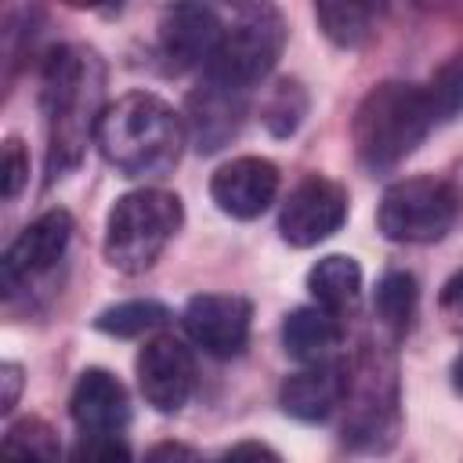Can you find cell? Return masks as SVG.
I'll return each mask as SVG.
<instances>
[{
    "label": "cell",
    "instance_id": "6da1fadb",
    "mask_svg": "<svg viewBox=\"0 0 463 463\" xmlns=\"http://www.w3.org/2000/svg\"><path fill=\"white\" fill-rule=\"evenodd\" d=\"M101 83L105 69L94 51L83 47H54L43 65L40 105L47 116V174L61 177L83 156L87 137L98 130L101 116Z\"/></svg>",
    "mask_w": 463,
    "mask_h": 463
},
{
    "label": "cell",
    "instance_id": "7a4b0ae2",
    "mask_svg": "<svg viewBox=\"0 0 463 463\" xmlns=\"http://www.w3.org/2000/svg\"><path fill=\"white\" fill-rule=\"evenodd\" d=\"M94 141L123 177H163L181 159L184 127L163 98L134 90L101 109Z\"/></svg>",
    "mask_w": 463,
    "mask_h": 463
},
{
    "label": "cell",
    "instance_id": "3957f363",
    "mask_svg": "<svg viewBox=\"0 0 463 463\" xmlns=\"http://www.w3.org/2000/svg\"><path fill=\"white\" fill-rule=\"evenodd\" d=\"M430 127L434 116L423 87L387 80L362 98L351 123V137L365 170H391L416 152Z\"/></svg>",
    "mask_w": 463,
    "mask_h": 463
},
{
    "label": "cell",
    "instance_id": "277c9868",
    "mask_svg": "<svg viewBox=\"0 0 463 463\" xmlns=\"http://www.w3.org/2000/svg\"><path fill=\"white\" fill-rule=\"evenodd\" d=\"M184 221L181 199L163 188H137L116 199L105 221V257L112 268L137 275L156 264Z\"/></svg>",
    "mask_w": 463,
    "mask_h": 463
},
{
    "label": "cell",
    "instance_id": "5b68a950",
    "mask_svg": "<svg viewBox=\"0 0 463 463\" xmlns=\"http://www.w3.org/2000/svg\"><path fill=\"white\" fill-rule=\"evenodd\" d=\"M459 213V199L452 184L438 177H405L394 181L376 210V224L391 242H438Z\"/></svg>",
    "mask_w": 463,
    "mask_h": 463
},
{
    "label": "cell",
    "instance_id": "8992f818",
    "mask_svg": "<svg viewBox=\"0 0 463 463\" xmlns=\"http://www.w3.org/2000/svg\"><path fill=\"white\" fill-rule=\"evenodd\" d=\"M282 43H286V25L279 11L260 7L239 18L232 29H224L213 58L206 61V80L224 83L232 90H250L271 72V65L282 54Z\"/></svg>",
    "mask_w": 463,
    "mask_h": 463
},
{
    "label": "cell",
    "instance_id": "52a82bcc",
    "mask_svg": "<svg viewBox=\"0 0 463 463\" xmlns=\"http://www.w3.org/2000/svg\"><path fill=\"white\" fill-rule=\"evenodd\" d=\"M347 217V192L329 177H304L282 203L279 232L289 246H315L329 239Z\"/></svg>",
    "mask_w": 463,
    "mask_h": 463
},
{
    "label": "cell",
    "instance_id": "ba28073f",
    "mask_svg": "<svg viewBox=\"0 0 463 463\" xmlns=\"http://www.w3.org/2000/svg\"><path fill=\"white\" fill-rule=\"evenodd\" d=\"M224 29L210 4L203 0H174L159 14V54L174 72L206 65L221 43Z\"/></svg>",
    "mask_w": 463,
    "mask_h": 463
},
{
    "label": "cell",
    "instance_id": "9c48e42d",
    "mask_svg": "<svg viewBox=\"0 0 463 463\" xmlns=\"http://www.w3.org/2000/svg\"><path fill=\"white\" fill-rule=\"evenodd\" d=\"M250 318H253L250 300L232 297V293H199L184 304L188 336L213 358L242 354L250 340Z\"/></svg>",
    "mask_w": 463,
    "mask_h": 463
},
{
    "label": "cell",
    "instance_id": "30bf717a",
    "mask_svg": "<svg viewBox=\"0 0 463 463\" xmlns=\"http://www.w3.org/2000/svg\"><path fill=\"white\" fill-rule=\"evenodd\" d=\"M137 387L156 412H177L195 387V358L177 336H156L137 354Z\"/></svg>",
    "mask_w": 463,
    "mask_h": 463
},
{
    "label": "cell",
    "instance_id": "8fae6325",
    "mask_svg": "<svg viewBox=\"0 0 463 463\" xmlns=\"http://www.w3.org/2000/svg\"><path fill=\"white\" fill-rule=\"evenodd\" d=\"M275 192H279V170L271 159L260 156H239L210 177V195L217 210L239 221L260 217L275 203Z\"/></svg>",
    "mask_w": 463,
    "mask_h": 463
},
{
    "label": "cell",
    "instance_id": "7c38bea8",
    "mask_svg": "<svg viewBox=\"0 0 463 463\" xmlns=\"http://www.w3.org/2000/svg\"><path fill=\"white\" fill-rule=\"evenodd\" d=\"M72 239V217L69 210H47L40 213L4 253V289L11 293L22 279H33L47 271Z\"/></svg>",
    "mask_w": 463,
    "mask_h": 463
},
{
    "label": "cell",
    "instance_id": "4fadbf2b",
    "mask_svg": "<svg viewBox=\"0 0 463 463\" xmlns=\"http://www.w3.org/2000/svg\"><path fill=\"white\" fill-rule=\"evenodd\" d=\"M69 412H72V423L80 427V434H123V427L130 423L127 391L105 369L80 373L72 398H69Z\"/></svg>",
    "mask_w": 463,
    "mask_h": 463
},
{
    "label": "cell",
    "instance_id": "5bb4252c",
    "mask_svg": "<svg viewBox=\"0 0 463 463\" xmlns=\"http://www.w3.org/2000/svg\"><path fill=\"white\" fill-rule=\"evenodd\" d=\"M242 112H246V90H232L224 83L203 80V87L188 98V127L195 148L199 152L224 148L239 134Z\"/></svg>",
    "mask_w": 463,
    "mask_h": 463
},
{
    "label": "cell",
    "instance_id": "9a60e30c",
    "mask_svg": "<svg viewBox=\"0 0 463 463\" xmlns=\"http://www.w3.org/2000/svg\"><path fill=\"white\" fill-rule=\"evenodd\" d=\"M347 394V376L344 365L336 362H307V369L286 376L282 391H279V405L304 423H318L326 420Z\"/></svg>",
    "mask_w": 463,
    "mask_h": 463
},
{
    "label": "cell",
    "instance_id": "2e32d148",
    "mask_svg": "<svg viewBox=\"0 0 463 463\" xmlns=\"http://www.w3.org/2000/svg\"><path fill=\"white\" fill-rule=\"evenodd\" d=\"M340 336H344V326H340L336 311L322 307V304L297 307L282 322V344H286L289 358H297L304 365L329 358V351L340 344Z\"/></svg>",
    "mask_w": 463,
    "mask_h": 463
},
{
    "label": "cell",
    "instance_id": "e0dca14e",
    "mask_svg": "<svg viewBox=\"0 0 463 463\" xmlns=\"http://www.w3.org/2000/svg\"><path fill=\"white\" fill-rule=\"evenodd\" d=\"M383 11V0H315L318 29L336 47H358L369 40L376 18Z\"/></svg>",
    "mask_w": 463,
    "mask_h": 463
},
{
    "label": "cell",
    "instance_id": "ac0fdd59",
    "mask_svg": "<svg viewBox=\"0 0 463 463\" xmlns=\"http://www.w3.org/2000/svg\"><path fill=\"white\" fill-rule=\"evenodd\" d=\"M307 289H311L315 304L333 307V311H344L347 304H354V297L362 289V268H358L354 257L329 253V257H322L307 271Z\"/></svg>",
    "mask_w": 463,
    "mask_h": 463
},
{
    "label": "cell",
    "instance_id": "d6986e66",
    "mask_svg": "<svg viewBox=\"0 0 463 463\" xmlns=\"http://www.w3.org/2000/svg\"><path fill=\"white\" fill-rule=\"evenodd\" d=\"M416 297H420V289L409 271H387L376 286V315L394 333H405L416 315Z\"/></svg>",
    "mask_w": 463,
    "mask_h": 463
},
{
    "label": "cell",
    "instance_id": "ffe728a7",
    "mask_svg": "<svg viewBox=\"0 0 463 463\" xmlns=\"http://www.w3.org/2000/svg\"><path fill=\"white\" fill-rule=\"evenodd\" d=\"M170 318V311L156 300H127V304H116V307H105L94 326L109 336H141L156 326H163Z\"/></svg>",
    "mask_w": 463,
    "mask_h": 463
},
{
    "label": "cell",
    "instance_id": "44dd1931",
    "mask_svg": "<svg viewBox=\"0 0 463 463\" xmlns=\"http://www.w3.org/2000/svg\"><path fill=\"white\" fill-rule=\"evenodd\" d=\"M427 94V105H430V116L434 123H449L463 112V54L449 58L434 76L430 83L423 87Z\"/></svg>",
    "mask_w": 463,
    "mask_h": 463
},
{
    "label": "cell",
    "instance_id": "7402d4cb",
    "mask_svg": "<svg viewBox=\"0 0 463 463\" xmlns=\"http://www.w3.org/2000/svg\"><path fill=\"white\" fill-rule=\"evenodd\" d=\"M304 112H307V94H304V87L297 80L275 83V90L264 101V123H268V130L275 137H289L300 127Z\"/></svg>",
    "mask_w": 463,
    "mask_h": 463
},
{
    "label": "cell",
    "instance_id": "603a6c76",
    "mask_svg": "<svg viewBox=\"0 0 463 463\" xmlns=\"http://www.w3.org/2000/svg\"><path fill=\"white\" fill-rule=\"evenodd\" d=\"M4 452L11 456H40V459H54L61 456V445L54 438V430L43 420H22L4 434Z\"/></svg>",
    "mask_w": 463,
    "mask_h": 463
},
{
    "label": "cell",
    "instance_id": "cb8c5ba5",
    "mask_svg": "<svg viewBox=\"0 0 463 463\" xmlns=\"http://www.w3.org/2000/svg\"><path fill=\"white\" fill-rule=\"evenodd\" d=\"M25 177H29V156H25L22 141L11 137L4 145V199H14L18 188L25 184Z\"/></svg>",
    "mask_w": 463,
    "mask_h": 463
},
{
    "label": "cell",
    "instance_id": "d4e9b609",
    "mask_svg": "<svg viewBox=\"0 0 463 463\" xmlns=\"http://www.w3.org/2000/svg\"><path fill=\"white\" fill-rule=\"evenodd\" d=\"M72 456L76 459H130V449L116 434H83Z\"/></svg>",
    "mask_w": 463,
    "mask_h": 463
},
{
    "label": "cell",
    "instance_id": "484cf974",
    "mask_svg": "<svg viewBox=\"0 0 463 463\" xmlns=\"http://www.w3.org/2000/svg\"><path fill=\"white\" fill-rule=\"evenodd\" d=\"M0 383H4L0 409H4V412H11V409H14V402H18V391H22V369H18L14 362H7V365L0 369Z\"/></svg>",
    "mask_w": 463,
    "mask_h": 463
},
{
    "label": "cell",
    "instance_id": "4316f807",
    "mask_svg": "<svg viewBox=\"0 0 463 463\" xmlns=\"http://www.w3.org/2000/svg\"><path fill=\"white\" fill-rule=\"evenodd\" d=\"M441 307L463 315V271H456V275L445 282V289H441Z\"/></svg>",
    "mask_w": 463,
    "mask_h": 463
},
{
    "label": "cell",
    "instance_id": "83f0119b",
    "mask_svg": "<svg viewBox=\"0 0 463 463\" xmlns=\"http://www.w3.org/2000/svg\"><path fill=\"white\" fill-rule=\"evenodd\" d=\"M195 456H199L195 449H184V445H170V441H163V445L148 449V459H195Z\"/></svg>",
    "mask_w": 463,
    "mask_h": 463
},
{
    "label": "cell",
    "instance_id": "f1b7e54d",
    "mask_svg": "<svg viewBox=\"0 0 463 463\" xmlns=\"http://www.w3.org/2000/svg\"><path fill=\"white\" fill-rule=\"evenodd\" d=\"M228 456H268V459H275V452H271V449L253 445V441H246V445H232V449H228Z\"/></svg>",
    "mask_w": 463,
    "mask_h": 463
},
{
    "label": "cell",
    "instance_id": "f546056e",
    "mask_svg": "<svg viewBox=\"0 0 463 463\" xmlns=\"http://www.w3.org/2000/svg\"><path fill=\"white\" fill-rule=\"evenodd\" d=\"M69 7H80V11H109V7H119V0H65Z\"/></svg>",
    "mask_w": 463,
    "mask_h": 463
},
{
    "label": "cell",
    "instance_id": "4dcf8cb0",
    "mask_svg": "<svg viewBox=\"0 0 463 463\" xmlns=\"http://www.w3.org/2000/svg\"><path fill=\"white\" fill-rule=\"evenodd\" d=\"M452 387L463 394V351L456 354V362H452Z\"/></svg>",
    "mask_w": 463,
    "mask_h": 463
}]
</instances>
